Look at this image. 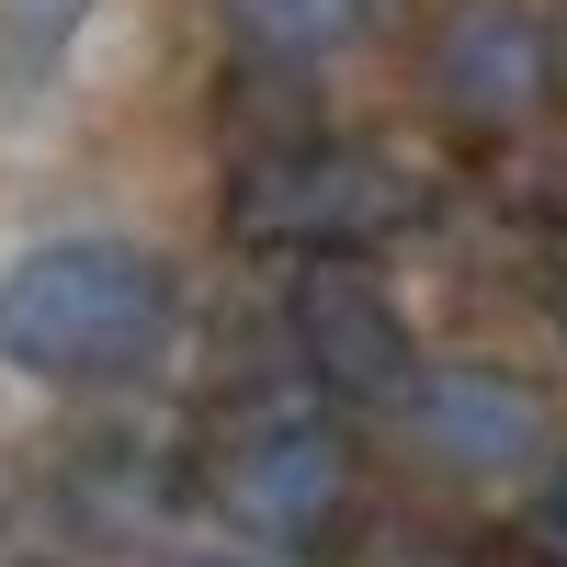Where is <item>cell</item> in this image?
<instances>
[{
  "mask_svg": "<svg viewBox=\"0 0 567 567\" xmlns=\"http://www.w3.org/2000/svg\"><path fill=\"white\" fill-rule=\"evenodd\" d=\"M409 432L432 465H454V477H511V465L545 454V398L523 386V374L499 363H443V374H409Z\"/></svg>",
  "mask_w": 567,
  "mask_h": 567,
  "instance_id": "cell-5",
  "label": "cell"
},
{
  "mask_svg": "<svg viewBox=\"0 0 567 567\" xmlns=\"http://www.w3.org/2000/svg\"><path fill=\"white\" fill-rule=\"evenodd\" d=\"M409 205H420L409 171L374 148H341V136H296V148H261L227 171V227L284 261H352L374 239H398Z\"/></svg>",
  "mask_w": 567,
  "mask_h": 567,
  "instance_id": "cell-2",
  "label": "cell"
},
{
  "mask_svg": "<svg viewBox=\"0 0 567 567\" xmlns=\"http://www.w3.org/2000/svg\"><path fill=\"white\" fill-rule=\"evenodd\" d=\"M171 341V272L136 239H34L0 261V363L34 386H114Z\"/></svg>",
  "mask_w": 567,
  "mask_h": 567,
  "instance_id": "cell-1",
  "label": "cell"
},
{
  "mask_svg": "<svg viewBox=\"0 0 567 567\" xmlns=\"http://www.w3.org/2000/svg\"><path fill=\"white\" fill-rule=\"evenodd\" d=\"M216 12H227V34H239L250 58L318 69V58H341V45H363L374 0H216Z\"/></svg>",
  "mask_w": 567,
  "mask_h": 567,
  "instance_id": "cell-7",
  "label": "cell"
},
{
  "mask_svg": "<svg viewBox=\"0 0 567 567\" xmlns=\"http://www.w3.org/2000/svg\"><path fill=\"white\" fill-rule=\"evenodd\" d=\"M432 80H443V103L465 125H523L556 91V45H545V23L523 0H454L432 23Z\"/></svg>",
  "mask_w": 567,
  "mask_h": 567,
  "instance_id": "cell-6",
  "label": "cell"
},
{
  "mask_svg": "<svg viewBox=\"0 0 567 567\" xmlns=\"http://www.w3.org/2000/svg\"><path fill=\"white\" fill-rule=\"evenodd\" d=\"M0 23H12L23 45H45V58H58V45H69V23H80V0H0Z\"/></svg>",
  "mask_w": 567,
  "mask_h": 567,
  "instance_id": "cell-9",
  "label": "cell"
},
{
  "mask_svg": "<svg viewBox=\"0 0 567 567\" xmlns=\"http://www.w3.org/2000/svg\"><path fill=\"white\" fill-rule=\"evenodd\" d=\"M194 567H250V556H194Z\"/></svg>",
  "mask_w": 567,
  "mask_h": 567,
  "instance_id": "cell-10",
  "label": "cell"
},
{
  "mask_svg": "<svg viewBox=\"0 0 567 567\" xmlns=\"http://www.w3.org/2000/svg\"><path fill=\"white\" fill-rule=\"evenodd\" d=\"M523 545H534L545 567H567V465H545V488H534V511H523Z\"/></svg>",
  "mask_w": 567,
  "mask_h": 567,
  "instance_id": "cell-8",
  "label": "cell"
},
{
  "mask_svg": "<svg viewBox=\"0 0 567 567\" xmlns=\"http://www.w3.org/2000/svg\"><path fill=\"white\" fill-rule=\"evenodd\" d=\"M556 216H567V171H556Z\"/></svg>",
  "mask_w": 567,
  "mask_h": 567,
  "instance_id": "cell-11",
  "label": "cell"
},
{
  "mask_svg": "<svg viewBox=\"0 0 567 567\" xmlns=\"http://www.w3.org/2000/svg\"><path fill=\"white\" fill-rule=\"evenodd\" d=\"M216 499L272 545H318L352 511V443L318 420V398H261L216 443Z\"/></svg>",
  "mask_w": 567,
  "mask_h": 567,
  "instance_id": "cell-3",
  "label": "cell"
},
{
  "mask_svg": "<svg viewBox=\"0 0 567 567\" xmlns=\"http://www.w3.org/2000/svg\"><path fill=\"white\" fill-rule=\"evenodd\" d=\"M284 352H296L307 398H329V409H398L409 374H420L409 318L374 296L363 272H341V261H307L284 284Z\"/></svg>",
  "mask_w": 567,
  "mask_h": 567,
  "instance_id": "cell-4",
  "label": "cell"
}]
</instances>
